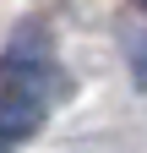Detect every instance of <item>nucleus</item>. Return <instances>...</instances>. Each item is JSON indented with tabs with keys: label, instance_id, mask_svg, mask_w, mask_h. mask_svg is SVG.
Segmentation results:
<instances>
[{
	"label": "nucleus",
	"instance_id": "nucleus-3",
	"mask_svg": "<svg viewBox=\"0 0 147 153\" xmlns=\"http://www.w3.org/2000/svg\"><path fill=\"white\" fill-rule=\"evenodd\" d=\"M0 153H11V148H6V142H0Z\"/></svg>",
	"mask_w": 147,
	"mask_h": 153
},
{
	"label": "nucleus",
	"instance_id": "nucleus-1",
	"mask_svg": "<svg viewBox=\"0 0 147 153\" xmlns=\"http://www.w3.org/2000/svg\"><path fill=\"white\" fill-rule=\"evenodd\" d=\"M44 126V99L22 82H0V142H27Z\"/></svg>",
	"mask_w": 147,
	"mask_h": 153
},
{
	"label": "nucleus",
	"instance_id": "nucleus-2",
	"mask_svg": "<svg viewBox=\"0 0 147 153\" xmlns=\"http://www.w3.org/2000/svg\"><path fill=\"white\" fill-rule=\"evenodd\" d=\"M131 76H136V88L147 93V38L136 44V55H131Z\"/></svg>",
	"mask_w": 147,
	"mask_h": 153
},
{
	"label": "nucleus",
	"instance_id": "nucleus-4",
	"mask_svg": "<svg viewBox=\"0 0 147 153\" xmlns=\"http://www.w3.org/2000/svg\"><path fill=\"white\" fill-rule=\"evenodd\" d=\"M136 6H147V0H136Z\"/></svg>",
	"mask_w": 147,
	"mask_h": 153
}]
</instances>
